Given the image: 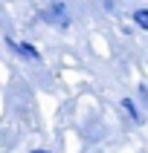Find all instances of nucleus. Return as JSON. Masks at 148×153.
Wrapping results in <instances>:
<instances>
[{
  "instance_id": "nucleus-2",
  "label": "nucleus",
  "mask_w": 148,
  "mask_h": 153,
  "mask_svg": "<svg viewBox=\"0 0 148 153\" xmlns=\"http://www.w3.org/2000/svg\"><path fill=\"white\" fill-rule=\"evenodd\" d=\"M122 110L128 113V116H131L134 121H139V119H142V116L137 113V107H134V101H131V98H122Z\"/></svg>"
},
{
  "instance_id": "nucleus-4",
  "label": "nucleus",
  "mask_w": 148,
  "mask_h": 153,
  "mask_svg": "<svg viewBox=\"0 0 148 153\" xmlns=\"http://www.w3.org/2000/svg\"><path fill=\"white\" fill-rule=\"evenodd\" d=\"M29 153H50V150H29Z\"/></svg>"
},
{
  "instance_id": "nucleus-1",
  "label": "nucleus",
  "mask_w": 148,
  "mask_h": 153,
  "mask_svg": "<svg viewBox=\"0 0 148 153\" xmlns=\"http://www.w3.org/2000/svg\"><path fill=\"white\" fill-rule=\"evenodd\" d=\"M6 43H9V46H12L15 52H20L23 58H32V61H38V58H41V55H38V49H35L32 43H20V41H12V38H6Z\"/></svg>"
},
{
  "instance_id": "nucleus-3",
  "label": "nucleus",
  "mask_w": 148,
  "mask_h": 153,
  "mask_svg": "<svg viewBox=\"0 0 148 153\" xmlns=\"http://www.w3.org/2000/svg\"><path fill=\"white\" fill-rule=\"evenodd\" d=\"M134 20H137L139 29H145V26H148V12H145V9H137V12H134Z\"/></svg>"
}]
</instances>
